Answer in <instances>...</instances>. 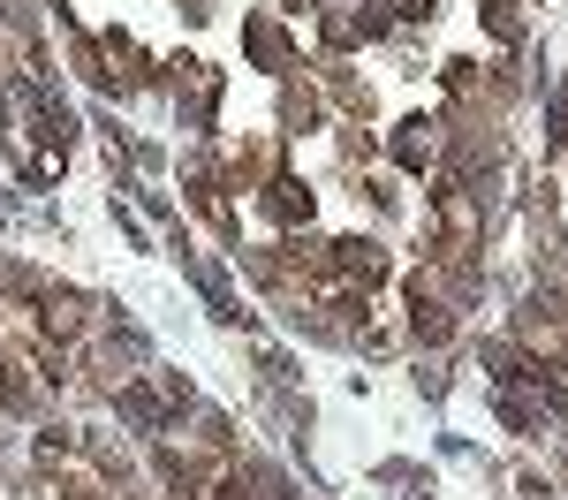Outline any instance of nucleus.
<instances>
[{"label": "nucleus", "mask_w": 568, "mask_h": 500, "mask_svg": "<svg viewBox=\"0 0 568 500\" xmlns=\"http://www.w3.org/2000/svg\"><path fill=\"white\" fill-rule=\"evenodd\" d=\"M265 205H273L281 221H311V197L296 190V182H273V197H265Z\"/></svg>", "instance_id": "1"}]
</instances>
